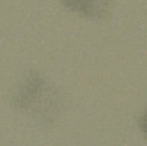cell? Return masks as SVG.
<instances>
[{
  "label": "cell",
  "mask_w": 147,
  "mask_h": 146,
  "mask_svg": "<svg viewBox=\"0 0 147 146\" xmlns=\"http://www.w3.org/2000/svg\"><path fill=\"white\" fill-rule=\"evenodd\" d=\"M113 2L115 0H62V5L86 19L106 21L110 17Z\"/></svg>",
  "instance_id": "cell-2"
},
{
  "label": "cell",
  "mask_w": 147,
  "mask_h": 146,
  "mask_svg": "<svg viewBox=\"0 0 147 146\" xmlns=\"http://www.w3.org/2000/svg\"><path fill=\"white\" fill-rule=\"evenodd\" d=\"M139 129L144 134V138L147 139V105H146V108H144V112L140 113V117H139Z\"/></svg>",
  "instance_id": "cell-3"
},
{
  "label": "cell",
  "mask_w": 147,
  "mask_h": 146,
  "mask_svg": "<svg viewBox=\"0 0 147 146\" xmlns=\"http://www.w3.org/2000/svg\"><path fill=\"white\" fill-rule=\"evenodd\" d=\"M12 107L41 126H53L65 112L67 100L60 88L38 71L28 72L12 95Z\"/></svg>",
  "instance_id": "cell-1"
}]
</instances>
